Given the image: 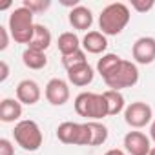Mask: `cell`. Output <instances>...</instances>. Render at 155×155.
I'll use <instances>...</instances> for the list:
<instances>
[{"mask_svg": "<svg viewBox=\"0 0 155 155\" xmlns=\"http://www.w3.org/2000/svg\"><path fill=\"white\" fill-rule=\"evenodd\" d=\"M51 46V31L44 26V24H35V31H33V38L31 42L28 44V48L31 49H38V51H44Z\"/></svg>", "mask_w": 155, "mask_h": 155, "instance_id": "obj_18", "label": "cell"}, {"mask_svg": "<svg viewBox=\"0 0 155 155\" xmlns=\"http://www.w3.org/2000/svg\"><path fill=\"white\" fill-rule=\"evenodd\" d=\"M86 62H88V58H86V51H84V49H79V51L71 53V55L62 57V66L66 68V71L71 69V68H75V66L86 64Z\"/></svg>", "mask_w": 155, "mask_h": 155, "instance_id": "obj_22", "label": "cell"}, {"mask_svg": "<svg viewBox=\"0 0 155 155\" xmlns=\"http://www.w3.org/2000/svg\"><path fill=\"white\" fill-rule=\"evenodd\" d=\"M124 151L128 155H150L151 140L142 131H128L124 135Z\"/></svg>", "mask_w": 155, "mask_h": 155, "instance_id": "obj_9", "label": "cell"}, {"mask_svg": "<svg viewBox=\"0 0 155 155\" xmlns=\"http://www.w3.org/2000/svg\"><path fill=\"white\" fill-rule=\"evenodd\" d=\"M22 6L28 8L33 15H38V13H44L46 9L51 8V0H24Z\"/></svg>", "mask_w": 155, "mask_h": 155, "instance_id": "obj_23", "label": "cell"}, {"mask_svg": "<svg viewBox=\"0 0 155 155\" xmlns=\"http://www.w3.org/2000/svg\"><path fill=\"white\" fill-rule=\"evenodd\" d=\"M57 46H58L60 55L66 57V55H71V53H75V51L82 49V48H81V46H82V40L77 37V33H73V31H66V33L58 35Z\"/></svg>", "mask_w": 155, "mask_h": 155, "instance_id": "obj_17", "label": "cell"}, {"mask_svg": "<svg viewBox=\"0 0 155 155\" xmlns=\"http://www.w3.org/2000/svg\"><path fill=\"white\" fill-rule=\"evenodd\" d=\"M93 77H95V71H93V68L88 62L68 69V81L73 86H79V88H84V86L91 84L93 82Z\"/></svg>", "mask_w": 155, "mask_h": 155, "instance_id": "obj_13", "label": "cell"}, {"mask_svg": "<svg viewBox=\"0 0 155 155\" xmlns=\"http://www.w3.org/2000/svg\"><path fill=\"white\" fill-rule=\"evenodd\" d=\"M106 102H108V117H113V115H119L120 111L126 110V102H124V97L120 91H113V90H108L102 93Z\"/></svg>", "mask_w": 155, "mask_h": 155, "instance_id": "obj_20", "label": "cell"}, {"mask_svg": "<svg viewBox=\"0 0 155 155\" xmlns=\"http://www.w3.org/2000/svg\"><path fill=\"white\" fill-rule=\"evenodd\" d=\"M9 37H11L9 29L4 28V26H0V51H6V49H8V46H9Z\"/></svg>", "mask_w": 155, "mask_h": 155, "instance_id": "obj_26", "label": "cell"}, {"mask_svg": "<svg viewBox=\"0 0 155 155\" xmlns=\"http://www.w3.org/2000/svg\"><path fill=\"white\" fill-rule=\"evenodd\" d=\"M122 60H124V58H120V57L115 55V53H106V55H102V58H99V62H97V73L106 81V79H110V77L119 69V66L122 64Z\"/></svg>", "mask_w": 155, "mask_h": 155, "instance_id": "obj_16", "label": "cell"}, {"mask_svg": "<svg viewBox=\"0 0 155 155\" xmlns=\"http://www.w3.org/2000/svg\"><path fill=\"white\" fill-rule=\"evenodd\" d=\"M44 95H46V101L51 104V106H64L68 101H69V84L58 77L51 79L48 84H46V90H44Z\"/></svg>", "mask_w": 155, "mask_h": 155, "instance_id": "obj_8", "label": "cell"}, {"mask_svg": "<svg viewBox=\"0 0 155 155\" xmlns=\"http://www.w3.org/2000/svg\"><path fill=\"white\" fill-rule=\"evenodd\" d=\"M130 18H131V13L124 2L108 4L99 15V29L106 37H117L128 26Z\"/></svg>", "mask_w": 155, "mask_h": 155, "instance_id": "obj_1", "label": "cell"}, {"mask_svg": "<svg viewBox=\"0 0 155 155\" xmlns=\"http://www.w3.org/2000/svg\"><path fill=\"white\" fill-rule=\"evenodd\" d=\"M88 128H90V146H101L108 140V128L99 122V120H88Z\"/></svg>", "mask_w": 155, "mask_h": 155, "instance_id": "obj_21", "label": "cell"}, {"mask_svg": "<svg viewBox=\"0 0 155 155\" xmlns=\"http://www.w3.org/2000/svg\"><path fill=\"white\" fill-rule=\"evenodd\" d=\"M75 111L88 120H101L108 117V102L102 93L82 91L75 97Z\"/></svg>", "mask_w": 155, "mask_h": 155, "instance_id": "obj_3", "label": "cell"}, {"mask_svg": "<svg viewBox=\"0 0 155 155\" xmlns=\"http://www.w3.org/2000/svg\"><path fill=\"white\" fill-rule=\"evenodd\" d=\"M57 139L62 144L90 146V128H88V122H71V120H66V122L58 124Z\"/></svg>", "mask_w": 155, "mask_h": 155, "instance_id": "obj_5", "label": "cell"}, {"mask_svg": "<svg viewBox=\"0 0 155 155\" xmlns=\"http://www.w3.org/2000/svg\"><path fill=\"white\" fill-rule=\"evenodd\" d=\"M15 93H17V99H18L22 104H26V106L37 104V102L40 101V97H42L40 86H38L35 81H31V79L20 81L18 86H17V90H15Z\"/></svg>", "mask_w": 155, "mask_h": 155, "instance_id": "obj_11", "label": "cell"}, {"mask_svg": "<svg viewBox=\"0 0 155 155\" xmlns=\"http://www.w3.org/2000/svg\"><path fill=\"white\" fill-rule=\"evenodd\" d=\"M33 13L20 6L15 8L8 18V29L11 33V38L17 44H29L33 38V31H35V22H33Z\"/></svg>", "mask_w": 155, "mask_h": 155, "instance_id": "obj_2", "label": "cell"}, {"mask_svg": "<svg viewBox=\"0 0 155 155\" xmlns=\"http://www.w3.org/2000/svg\"><path fill=\"white\" fill-rule=\"evenodd\" d=\"M22 62H24V66L29 68V69H42V68L48 66V57H46L44 51L26 48L24 53H22Z\"/></svg>", "mask_w": 155, "mask_h": 155, "instance_id": "obj_19", "label": "cell"}, {"mask_svg": "<svg viewBox=\"0 0 155 155\" xmlns=\"http://www.w3.org/2000/svg\"><path fill=\"white\" fill-rule=\"evenodd\" d=\"M150 139L155 142V120H151V124H150Z\"/></svg>", "mask_w": 155, "mask_h": 155, "instance_id": "obj_29", "label": "cell"}, {"mask_svg": "<svg viewBox=\"0 0 155 155\" xmlns=\"http://www.w3.org/2000/svg\"><path fill=\"white\" fill-rule=\"evenodd\" d=\"M0 68H2V73H0V82H6L8 81V77H9V66L6 60L0 62Z\"/></svg>", "mask_w": 155, "mask_h": 155, "instance_id": "obj_27", "label": "cell"}, {"mask_svg": "<svg viewBox=\"0 0 155 155\" xmlns=\"http://www.w3.org/2000/svg\"><path fill=\"white\" fill-rule=\"evenodd\" d=\"M150 155H155V148H151V151H150Z\"/></svg>", "mask_w": 155, "mask_h": 155, "instance_id": "obj_30", "label": "cell"}, {"mask_svg": "<svg viewBox=\"0 0 155 155\" xmlns=\"http://www.w3.org/2000/svg\"><path fill=\"white\" fill-rule=\"evenodd\" d=\"M68 20H69V24H71L73 29H77V31H88L93 26V13L86 6H77V8H73L69 11Z\"/></svg>", "mask_w": 155, "mask_h": 155, "instance_id": "obj_12", "label": "cell"}, {"mask_svg": "<svg viewBox=\"0 0 155 155\" xmlns=\"http://www.w3.org/2000/svg\"><path fill=\"white\" fill-rule=\"evenodd\" d=\"M153 6V0H131V9H135L137 13H148Z\"/></svg>", "mask_w": 155, "mask_h": 155, "instance_id": "obj_24", "label": "cell"}, {"mask_svg": "<svg viewBox=\"0 0 155 155\" xmlns=\"http://www.w3.org/2000/svg\"><path fill=\"white\" fill-rule=\"evenodd\" d=\"M104 82L113 91H120L124 88H131V86H135L139 82V68L131 60H122L119 69L110 77V79H106Z\"/></svg>", "mask_w": 155, "mask_h": 155, "instance_id": "obj_6", "label": "cell"}, {"mask_svg": "<svg viewBox=\"0 0 155 155\" xmlns=\"http://www.w3.org/2000/svg\"><path fill=\"white\" fill-rule=\"evenodd\" d=\"M0 155H15V146L9 139H0Z\"/></svg>", "mask_w": 155, "mask_h": 155, "instance_id": "obj_25", "label": "cell"}, {"mask_svg": "<svg viewBox=\"0 0 155 155\" xmlns=\"http://www.w3.org/2000/svg\"><path fill=\"white\" fill-rule=\"evenodd\" d=\"M13 139L26 151H37L42 146V140H44L40 126L31 119H24V120H18L15 124Z\"/></svg>", "mask_w": 155, "mask_h": 155, "instance_id": "obj_4", "label": "cell"}, {"mask_svg": "<svg viewBox=\"0 0 155 155\" xmlns=\"http://www.w3.org/2000/svg\"><path fill=\"white\" fill-rule=\"evenodd\" d=\"M108 48V38L101 31H88L82 38V49L91 55H101Z\"/></svg>", "mask_w": 155, "mask_h": 155, "instance_id": "obj_14", "label": "cell"}, {"mask_svg": "<svg viewBox=\"0 0 155 155\" xmlns=\"http://www.w3.org/2000/svg\"><path fill=\"white\" fill-rule=\"evenodd\" d=\"M151 119H153V110L148 102L137 101V102L128 104L124 110V120L130 128L140 130V128L151 124Z\"/></svg>", "mask_w": 155, "mask_h": 155, "instance_id": "obj_7", "label": "cell"}, {"mask_svg": "<svg viewBox=\"0 0 155 155\" xmlns=\"http://www.w3.org/2000/svg\"><path fill=\"white\" fill-rule=\"evenodd\" d=\"M22 117V102L18 99H4L0 102V120L9 124V122H17Z\"/></svg>", "mask_w": 155, "mask_h": 155, "instance_id": "obj_15", "label": "cell"}, {"mask_svg": "<svg viewBox=\"0 0 155 155\" xmlns=\"http://www.w3.org/2000/svg\"><path fill=\"white\" fill-rule=\"evenodd\" d=\"M104 155H128L124 150H119V148H111V150H108Z\"/></svg>", "mask_w": 155, "mask_h": 155, "instance_id": "obj_28", "label": "cell"}, {"mask_svg": "<svg viewBox=\"0 0 155 155\" xmlns=\"http://www.w3.org/2000/svg\"><path fill=\"white\" fill-rule=\"evenodd\" d=\"M131 55L135 64L148 66L155 60V38L153 37H140L133 42Z\"/></svg>", "mask_w": 155, "mask_h": 155, "instance_id": "obj_10", "label": "cell"}]
</instances>
